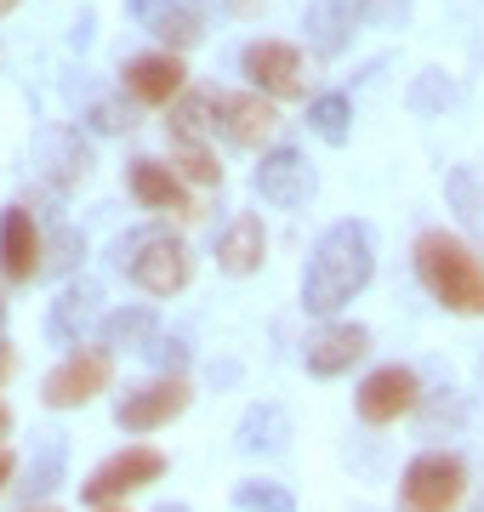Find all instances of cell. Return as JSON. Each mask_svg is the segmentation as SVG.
I'll return each instance as SVG.
<instances>
[{
    "instance_id": "6",
    "label": "cell",
    "mask_w": 484,
    "mask_h": 512,
    "mask_svg": "<svg viewBox=\"0 0 484 512\" xmlns=\"http://www.w3.org/2000/svg\"><path fill=\"white\" fill-rule=\"evenodd\" d=\"M109 382H114V353L109 348H69L52 370H46L40 404H46V410H80V404H92Z\"/></svg>"
},
{
    "instance_id": "25",
    "label": "cell",
    "mask_w": 484,
    "mask_h": 512,
    "mask_svg": "<svg viewBox=\"0 0 484 512\" xmlns=\"http://www.w3.org/2000/svg\"><path fill=\"white\" fill-rule=\"evenodd\" d=\"M308 131H314L319 143H331V148L348 143V131H354V103H348V92L308 97Z\"/></svg>"
},
{
    "instance_id": "9",
    "label": "cell",
    "mask_w": 484,
    "mask_h": 512,
    "mask_svg": "<svg viewBox=\"0 0 484 512\" xmlns=\"http://www.w3.org/2000/svg\"><path fill=\"white\" fill-rule=\"evenodd\" d=\"M240 74L251 80V92L262 97H302L308 92V80H302V52L297 46H285V40H251L240 52Z\"/></svg>"
},
{
    "instance_id": "7",
    "label": "cell",
    "mask_w": 484,
    "mask_h": 512,
    "mask_svg": "<svg viewBox=\"0 0 484 512\" xmlns=\"http://www.w3.org/2000/svg\"><path fill=\"white\" fill-rule=\"evenodd\" d=\"M194 404V387L188 376H154V382H137L114 399V427L120 433H160Z\"/></svg>"
},
{
    "instance_id": "38",
    "label": "cell",
    "mask_w": 484,
    "mask_h": 512,
    "mask_svg": "<svg viewBox=\"0 0 484 512\" xmlns=\"http://www.w3.org/2000/svg\"><path fill=\"white\" fill-rule=\"evenodd\" d=\"M6 12H18V0H0V18H6Z\"/></svg>"
},
{
    "instance_id": "33",
    "label": "cell",
    "mask_w": 484,
    "mask_h": 512,
    "mask_svg": "<svg viewBox=\"0 0 484 512\" xmlns=\"http://www.w3.org/2000/svg\"><path fill=\"white\" fill-rule=\"evenodd\" d=\"M6 376H12V342H6V330H0V387H6Z\"/></svg>"
},
{
    "instance_id": "19",
    "label": "cell",
    "mask_w": 484,
    "mask_h": 512,
    "mask_svg": "<svg viewBox=\"0 0 484 512\" xmlns=\"http://www.w3.org/2000/svg\"><path fill=\"white\" fill-rule=\"evenodd\" d=\"M262 262H268V234H262V217L240 211V217H228V228L217 234V268L228 279H245L257 274Z\"/></svg>"
},
{
    "instance_id": "37",
    "label": "cell",
    "mask_w": 484,
    "mask_h": 512,
    "mask_svg": "<svg viewBox=\"0 0 484 512\" xmlns=\"http://www.w3.org/2000/svg\"><path fill=\"white\" fill-rule=\"evenodd\" d=\"M154 512H188L183 501H166V507H154Z\"/></svg>"
},
{
    "instance_id": "1",
    "label": "cell",
    "mask_w": 484,
    "mask_h": 512,
    "mask_svg": "<svg viewBox=\"0 0 484 512\" xmlns=\"http://www.w3.org/2000/svg\"><path fill=\"white\" fill-rule=\"evenodd\" d=\"M376 274V245H371V228L354 217L331 222L325 234L314 239V251L302 262V308L331 319L354 302Z\"/></svg>"
},
{
    "instance_id": "16",
    "label": "cell",
    "mask_w": 484,
    "mask_h": 512,
    "mask_svg": "<svg viewBox=\"0 0 484 512\" xmlns=\"http://www.w3.org/2000/svg\"><path fill=\"white\" fill-rule=\"evenodd\" d=\"M131 18L177 57L194 52V46L205 40V18L188 6V0H131Z\"/></svg>"
},
{
    "instance_id": "28",
    "label": "cell",
    "mask_w": 484,
    "mask_h": 512,
    "mask_svg": "<svg viewBox=\"0 0 484 512\" xmlns=\"http://www.w3.org/2000/svg\"><path fill=\"white\" fill-rule=\"evenodd\" d=\"M171 165H177V177H188V183H200V188H223V165H217V154L205 143L194 148H171Z\"/></svg>"
},
{
    "instance_id": "15",
    "label": "cell",
    "mask_w": 484,
    "mask_h": 512,
    "mask_svg": "<svg viewBox=\"0 0 484 512\" xmlns=\"http://www.w3.org/2000/svg\"><path fill=\"white\" fill-rule=\"evenodd\" d=\"M35 171L57 188V194H63V188H80L86 171H92V148L80 143L75 126H52V131L35 137Z\"/></svg>"
},
{
    "instance_id": "42",
    "label": "cell",
    "mask_w": 484,
    "mask_h": 512,
    "mask_svg": "<svg viewBox=\"0 0 484 512\" xmlns=\"http://www.w3.org/2000/svg\"><path fill=\"white\" fill-rule=\"evenodd\" d=\"M473 512H484V501H479V507H473Z\"/></svg>"
},
{
    "instance_id": "34",
    "label": "cell",
    "mask_w": 484,
    "mask_h": 512,
    "mask_svg": "<svg viewBox=\"0 0 484 512\" xmlns=\"http://www.w3.org/2000/svg\"><path fill=\"white\" fill-rule=\"evenodd\" d=\"M92 29H97L92 18H80V23H75V35H69V40H75V46H86V40H92Z\"/></svg>"
},
{
    "instance_id": "27",
    "label": "cell",
    "mask_w": 484,
    "mask_h": 512,
    "mask_svg": "<svg viewBox=\"0 0 484 512\" xmlns=\"http://www.w3.org/2000/svg\"><path fill=\"white\" fill-rule=\"evenodd\" d=\"M416 410H422V439H439V427H445V433H456V427L467 421V404L456 399L450 387H439V393H433V399H422Z\"/></svg>"
},
{
    "instance_id": "18",
    "label": "cell",
    "mask_w": 484,
    "mask_h": 512,
    "mask_svg": "<svg viewBox=\"0 0 484 512\" xmlns=\"http://www.w3.org/2000/svg\"><path fill=\"white\" fill-rule=\"evenodd\" d=\"M126 188L137 205H149V211H177V217H194V200H188L183 177H177V165H160L149 154H137L126 165Z\"/></svg>"
},
{
    "instance_id": "32",
    "label": "cell",
    "mask_w": 484,
    "mask_h": 512,
    "mask_svg": "<svg viewBox=\"0 0 484 512\" xmlns=\"http://www.w3.org/2000/svg\"><path fill=\"white\" fill-rule=\"evenodd\" d=\"M12 473H18V461H12V450H0V495L12 490Z\"/></svg>"
},
{
    "instance_id": "30",
    "label": "cell",
    "mask_w": 484,
    "mask_h": 512,
    "mask_svg": "<svg viewBox=\"0 0 484 512\" xmlns=\"http://www.w3.org/2000/svg\"><path fill=\"white\" fill-rule=\"evenodd\" d=\"M86 126L103 131V137H120V131L137 126V114H131L120 97H103V103H92V109H86Z\"/></svg>"
},
{
    "instance_id": "17",
    "label": "cell",
    "mask_w": 484,
    "mask_h": 512,
    "mask_svg": "<svg viewBox=\"0 0 484 512\" xmlns=\"http://www.w3.org/2000/svg\"><path fill=\"white\" fill-rule=\"evenodd\" d=\"M97 302H103V291H97L92 279H69V285L57 291L52 313H46V336H52L57 348H80L86 330L103 325V319H97Z\"/></svg>"
},
{
    "instance_id": "40",
    "label": "cell",
    "mask_w": 484,
    "mask_h": 512,
    "mask_svg": "<svg viewBox=\"0 0 484 512\" xmlns=\"http://www.w3.org/2000/svg\"><path fill=\"white\" fill-rule=\"evenodd\" d=\"M92 512H126V507H114V501H109V507H92Z\"/></svg>"
},
{
    "instance_id": "23",
    "label": "cell",
    "mask_w": 484,
    "mask_h": 512,
    "mask_svg": "<svg viewBox=\"0 0 484 512\" xmlns=\"http://www.w3.org/2000/svg\"><path fill=\"white\" fill-rule=\"evenodd\" d=\"M63 473H69V444H63V433H46V444H40L35 456H29V467H23L18 501H23V507L46 501V495L63 484Z\"/></svg>"
},
{
    "instance_id": "26",
    "label": "cell",
    "mask_w": 484,
    "mask_h": 512,
    "mask_svg": "<svg viewBox=\"0 0 484 512\" xmlns=\"http://www.w3.org/2000/svg\"><path fill=\"white\" fill-rule=\"evenodd\" d=\"M234 507L240 512H297V495L280 478H240L234 484Z\"/></svg>"
},
{
    "instance_id": "12",
    "label": "cell",
    "mask_w": 484,
    "mask_h": 512,
    "mask_svg": "<svg viewBox=\"0 0 484 512\" xmlns=\"http://www.w3.org/2000/svg\"><path fill=\"white\" fill-rule=\"evenodd\" d=\"M365 353H371V330L336 319V325H319L314 336L302 342V370L319 376V382H331V376H348Z\"/></svg>"
},
{
    "instance_id": "24",
    "label": "cell",
    "mask_w": 484,
    "mask_h": 512,
    "mask_svg": "<svg viewBox=\"0 0 484 512\" xmlns=\"http://www.w3.org/2000/svg\"><path fill=\"white\" fill-rule=\"evenodd\" d=\"M217 131V109H211V92H183L171 103V120H166V137L171 148H194Z\"/></svg>"
},
{
    "instance_id": "22",
    "label": "cell",
    "mask_w": 484,
    "mask_h": 512,
    "mask_svg": "<svg viewBox=\"0 0 484 512\" xmlns=\"http://www.w3.org/2000/svg\"><path fill=\"white\" fill-rule=\"evenodd\" d=\"M285 444H291V416L280 404H251L234 427V450H245V456H280Z\"/></svg>"
},
{
    "instance_id": "14",
    "label": "cell",
    "mask_w": 484,
    "mask_h": 512,
    "mask_svg": "<svg viewBox=\"0 0 484 512\" xmlns=\"http://www.w3.org/2000/svg\"><path fill=\"white\" fill-rule=\"evenodd\" d=\"M183 57L177 52H143V57H126V69H120V86H126L131 103H143V109H171L177 97H183Z\"/></svg>"
},
{
    "instance_id": "2",
    "label": "cell",
    "mask_w": 484,
    "mask_h": 512,
    "mask_svg": "<svg viewBox=\"0 0 484 512\" xmlns=\"http://www.w3.org/2000/svg\"><path fill=\"white\" fill-rule=\"evenodd\" d=\"M410 262H416L422 291H428L445 313L484 319V262L467 239L445 234V228H428V234L410 245Z\"/></svg>"
},
{
    "instance_id": "3",
    "label": "cell",
    "mask_w": 484,
    "mask_h": 512,
    "mask_svg": "<svg viewBox=\"0 0 484 512\" xmlns=\"http://www.w3.org/2000/svg\"><path fill=\"white\" fill-rule=\"evenodd\" d=\"M114 268L143 296H177L194 279V256L166 228H131V234L114 239Z\"/></svg>"
},
{
    "instance_id": "41",
    "label": "cell",
    "mask_w": 484,
    "mask_h": 512,
    "mask_svg": "<svg viewBox=\"0 0 484 512\" xmlns=\"http://www.w3.org/2000/svg\"><path fill=\"white\" fill-rule=\"evenodd\" d=\"M23 512H57V507H23Z\"/></svg>"
},
{
    "instance_id": "13",
    "label": "cell",
    "mask_w": 484,
    "mask_h": 512,
    "mask_svg": "<svg viewBox=\"0 0 484 512\" xmlns=\"http://www.w3.org/2000/svg\"><path fill=\"white\" fill-rule=\"evenodd\" d=\"M211 109H217V131L234 148H262L280 131L274 97H262V92H211Z\"/></svg>"
},
{
    "instance_id": "20",
    "label": "cell",
    "mask_w": 484,
    "mask_h": 512,
    "mask_svg": "<svg viewBox=\"0 0 484 512\" xmlns=\"http://www.w3.org/2000/svg\"><path fill=\"white\" fill-rule=\"evenodd\" d=\"M359 18H365V0H314V6H308V18H302L308 46H314L319 57H342V52H348V40H354V23Z\"/></svg>"
},
{
    "instance_id": "8",
    "label": "cell",
    "mask_w": 484,
    "mask_h": 512,
    "mask_svg": "<svg viewBox=\"0 0 484 512\" xmlns=\"http://www.w3.org/2000/svg\"><path fill=\"white\" fill-rule=\"evenodd\" d=\"M422 404V382L410 365H376L354 393V410L365 427H393L399 416H410Z\"/></svg>"
},
{
    "instance_id": "21",
    "label": "cell",
    "mask_w": 484,
    "mask_h": 512,
    "mask_svg": "<svg viewBox=\"0 0 484 512\" xmlns=\"http://www.w3.org/2000/svg\"><path fill=\"white\" fill-rule=\"evenodd\" d=\"M160 336V319H154L149 302H126V308L103 313V325H97V348L109 353H143Z\"/></svg>"
},
{
    "instance_id": "43",
    "label": "cell",
    "mask_w": 484,
    "mask_h": 512,
    "mask_svg": "<svg viewBox=\"0 0 484 512\" xmlns=\"http://www.w3.org/2000/svg\"><path fill=\"white\" fill-rule=\"evenodd\" d=\"M479 370H484V359H479Z\"/></svg>"
},
{
    "instance_id": "29",
    "label": "cell",
    "mask_w": 484,
    "mask_h": 512,
    "mask_svg": "<svg viewBox=\"0 0 484 512\" xmlns=\"http://www.w3.org/2000/svg\"><path fill=\"white\" fill-rule=\"evenodd\" d=\"M80 256H86V239H80L75 228H52V239H46V268H40V279H46V274H69Z\"/></svg>"
},
{
    "instance_id": "36",
    "label": "cell",
    "mask_w": 484,
    "mask_h": 512,
    "mask_svg": "<svg viewBox=\"0 0 484 512\" xmlns=\"http://www.w3.org/2000/svg\"><path fill=\"white\" fill-rule=\"evenodd\" d=\"M188 6H194V12H211V6H228V0H188Z\"/></svg>"
},
{
    "instance_id": "35",
    "label": "cell",
    "mask_w": 484,
    "mask_h": 512,
    "mask_svg": "<svg viewBox=\"0 0 484 512\" xmlns=\"http://www.w3.org/2000/svg\"><path fill=\"white\" fill-rule=\"evenodd\" d=\"M6 433H12V410H6V404H0V439H6Z\"/></svg>"
},
{
    "instance_id": "11",
    "label": "cell",
    "mask_w": 484,
    "mask_h": 512,
    "mask_svg": "<svg viewBox=\"0 0 484 512\" xmlns=\"http://www.w3.org/2000/svg\"><path fill=\"white\" fill-rule=\"evenodd\" d=\"M257 194L268 205H280V211H297V205L314 200V165L302 148H262V165H257Z\"/></svg>"
},
{
    "instance_id": "10",
    "label": "cell",
    "mask_w": 484,
    "mask_h": 512,
    "mask_svg": "<svg viewBox=\"0 0 484 512\" xmlns=\"http://www.w3.org/2000/svg\"><path fill=\"white\" fill-rule=\"evenodd\" d=\"M46 268V239L35 228L29 205H6L0 211V279L6 285H35Z\"/></svg>"
},
{
    "instance_id": "5",
    "label": "cell",
    "mask_w": 484,
    "mask_h": 512,
    "mask_svg": "<svg viewBox=\"0 0 484 512\" xmlns=\"http://www.w3.org/2000/svg\"><path fill=\"white\" fill-rule=\"evenodd\" d=\"M160 473H166V456L154 444H126V450H114L109 461H97L92 473H86L80 501L86 507H109V501H126V495L160 484Z\"/></svg>"
},
{
    "instance_id": "4",
    "label": "cell",
    "mask_w": 484,
    "mask_h": 512,
    "mask_svg": "<svg viewBox=\"0 0 484 512\" xmlns=\"http://www.w3.org/2000/svg\"><path fill=\"white\" fill-rule=\"evenodd\" d=\"M467 501V461L456 450H422L399 473V512H456Z\"/></svg>"
},
{
    "instance_id": "39",
    "label": "cell",
    "mask_w": 484,
    "mask_h": 512,
    "mask_svg": "<svg viewBox=\"0 0 484 512\" xmlns=\"http://www.w3.org/2000/svg\"><path fill=\"white\" fill-rule=\"evenodd\" d=\"M0 325H6V291H0Z\"/></svg>"
},
{
    "instance_id": "31",
    "label": "cell",
    "mask_w": 484,
    "mask_h": 512,
    "mask_svg": "<svg viewBox=\"0 0 484 512\" xmlns=\"http://www.w3.org/2000/svg\"><path fill=\"white\" fill-rule=\"evenodd\" d=\"M143 359H149L160 376H183V365H188V342L183 336H154L149 348H143Z\"/></svg>"
}]
</instances>
